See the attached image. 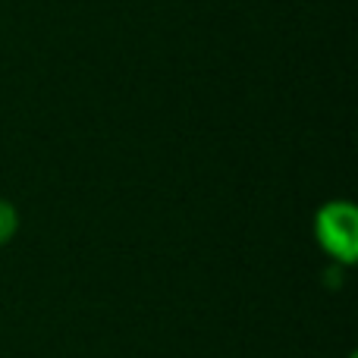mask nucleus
<instances>
[{"mask_svg":"<svg viewBox=\"0 0 358 358\" xmlns=\"http://www.w3.org/2000/svg\"><path fill=\"white\" fill-rule=\"evenodd\" d=\"M315 242L330 264L352 267L358 261V210L349 198H330L311 217Z\"/></svg>","mask_w":358,"mask_h":358,"instance_id":"nucleus-1","label":"nucleus"},{"mask_svg":"<svg viewBox=\"0 0 358 358\" xmlns=\"http://www.w3.org/2000/svg\"><path fill=\"white\" fill-rule=\"evenodd\" d=\"M19 227H22L19 208L10 201V198L0 195V248H6L13 239H16V236H19Z\"/></svg>","mask_w":358,"mask_h":358,"instance_id":"nucleus-2","label":"nucleus"},{"mask_svg":"<svg viewBox=\"0 0 358 358\" xmlns=\"http://www.w3.org/2000/svg\"><path fill=\"white\" fill-rule=\"evenodd\" d=\"M346 358H358V352H355V349H352V352H349V355H346Z\"/></svg>","mask_w":358,"mask_h":358,"instance_id":"nucleus-3","label":"nucleus"}]
</instances>
